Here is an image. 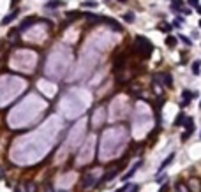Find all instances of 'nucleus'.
Segmentation results:
<instances>
[{"label": "nucleus", "mask_w": 201, "mask_h": 192, "mask_svg": "<svg viewBox=\"0 0 201 192\" xmlns=\"http://www.w3.org/2000/svg\"><path fill=\"white\" fill-rule=\"evenodd\" d=\"M136 51H139V53H143V57L145 58H148L150 55H152V51H154V46H152V42L147 39V37H141V36H138L136 37Z\"/></svg>", "instance_id": "f257e3e1"}, {"label": "nucleus", "mask_w": 201, "mask_h": 192, "mask_svg": "<svg viewBox=\"0 0 201 192\" xmlns=\"http://www.w3.org/2000/svg\"><path fill=\"white\" fill-rule=\"evenodd\" d=\"M187 129H185V132L182 134V141H187L189 138L192 136V132H194V120L192 118H187Z\"/></svg>", "instance_id": "f03ea898"}, {"label": "nucleus", "mask_w": 201, "mask_h": 192, "mask_svg": "<svg viewBox=\"0 0 201 192\" xmlns=\"http://www.w3.org/2000/svg\"><path fill=\"white\" fill-rule=\"evenodd\" d=\"M159 80H162V83H164L166 86H173V78H171V74H168V72H161V74H159Z\"/></svg>", "instance_id": "7ed1b4c3"}, {"label": "nucleus", "mask_w": 201, "mask_h": 192, "mask_svg": "<svg viewBox=\"0 0 201 192\" xmlns=\"http://www.w3.org/2000/svg\"><path fill=\"white\" fill-rule=\"evenodd\" d=\"M141 164H143V162H141V161H139V162H136V164H134L132 167H131V169H129V173H127V174H124V176H122V180H124V182H127V180H129V178H132V176H134V173H136V169H138V167H139V166H141Z\"/></svg>", "instance_id": "20e7f679"}, {"label": "nucleus", "mask_w": 201, "mask_h": 192, "mask_svg": "<svg viewBox=\"0 0 201 192\" xmlns=\"http://www.w3.org/2000/svg\"><path fill=\"white\" fill-rule=\"evenodd\" d=\"M192 95H194L192 92H189V90H183V92H182V101H183V102H182V106H187V104L191 102Z\"/></svg>", "instance_id": "39448f33"}, {"label": "nucleus", "mask_w": 201, "mask_h": 192, "mask_svg": "<svg viewBox=\"0 0 201 192\" xmlns=\"http://www.w3.org/2000/svg\"><path fill=\"white\" fill-rule=\"evenodd\" d=\"M62 5H64L62 0H49L48 4H46V7H48V9H58V7H62Z\"/></svg>", "instance_id": "423d86ee"}, {"label": "nucleus", "mask_w": 201, "mask_h": 192, "mask_svg": "<svg viewBox=\"0 0 201 192\" xmlns=\"http://www.w3.org/2000/svg\"><path fill=\"white\" fill-rule=\"evenodd\" d=\"M36 21H37L36 18H28V19H25V21H23L21 25H20V32H23V30H25V28H28V27H30V25H34V23H36Z\"/></svg>", "instance_id": "0eeeda50"}, {"label": "nucleus", "mask_w": 201, "mask_h": 192, "mask_svg": "<svg viewBox=\"0 0 201 192\" xmlns=\"http://www.w3.org/2000/svg\"><path fill=\"white\" fill-rule=\"evenodd\" d=\"M173 159H175V153H173V152H171V153H170V155L166 157V161H164V162H162V164H161V167H159V173H161V171H162V169H164L166 166H170V164H171V162H173Z\"/></svg>", "instance_id": "6e6552de"}, {"label": "nucleus", "mask_w": 201, "mask_h": 192, "mask_svg": "<svg viewBox=\"0 0 201 192\" xmlns=\"http://www.w3.org/2000/svg\"><path fill=\"white\" fill-rule=\"evenodd\" d=\"M16 16H18V11H13L11 14H7V16H5L4 19H2V25H9V23L13 21V19L16 18Z\"/></svg>", "instance_id": "1a4fd4ad"}, {"label": "nucleus", "mask_w": 201, "mask_h": 192, "mask_svg": "<svg viewBox=\"0 0 201 192\" xmlns=\"http://www.w3.org/2000/svg\"><path fill=\"white\" fill-rule=\"evenodd\" d=\"M83 185H85V189H87V187H94L95 182H94V178H92L90 174H87L85 178H83Z\"/></svg>", "instance_id": "9d476101"}, {"label": "nucleus", "mask_w": 201, "mask_h": 192, "mask_svg": "<svg viewBox=\"0 0 201 192\" xmlns=\"http://www.w3.org/2000/svg\"><path fill=\"white\" fill-rule=\"evenodd\" d=\"M199 71H201V62L196 60V62L192 63V74H194V76H199Z\"/></svg>", "instance_id": "9b49d317"}, {"label": "nucleus", "mask_w": 201, "mask_h": 192, "mask_svg": "<svg viewBox=\"0 0 201 192\" xmlns=\"http://www.w3.org/2000/svg\"><path fill=\"white\" fill-rule=\"evenodd\" d=\"M166 46H168V48H175V46H176V37L168 36L166 37Z\"/></svg>", "instance_id": "f8f14e48"}, {"label": "nucleus", "mask_w": 201, "mask_h": 192, "mask_svg": "<svg viewBox=\"0 0 201 192\" xmlns=\"http://www.w3.org/2000/svg\"><path fill=\"white\" fill-rule=\"evenodd\" d=\"M106 23H108V25H111V27L115 28V30L122 32V25H120V23H116V21H113V19H109V18L106 19Z\"/></svg>", "instance_id": "ddd939ff"}, {"label": "nucleus", "mask_w": 201, "mask_h": 192, "mask_svg": "<svg viewBox=\"0 0 201 192\" xmlns=\"http://www.w3.org/2000/svg\"><path fill=\"white\" fill-rule=\"evenodd\" d=\"M187 120V118H185V115H183V113H178V118H176V120H175V125H176V127H178V125H182L183 122Z\"/></svg>", "instance_id": "4468645a"}, {"label": "nucleus", "mask_w": 201, "mask_h": 192, "mask_svg": "<svg viewBox=\"0 0 201 192\" xmlns=\"http://www.w3.org/2000/svg\"><path fill=\"white\" fill-rule=\"evenodd\" d=\"M124 19H125V23H134V13H125Z\"/></svg>", "instance_id": "2eb2a0df"}, {"label": "nucleus", "mask_w": 201, "mask_h": 192, "mask_svg": "<svg viewBox=\"0 0 201 192\" xmlns=\"http://www.w3.org/2000/svg\"><path fill=\"white\" fill-rule=\"evenodd\" d=\"M83 7H92V9H94V7H97V2H95V0H85V2H83Z\"/></svg>", "instance_id": "dca6fc26"}, {"label": "nucleus", "mask_w": 201, "mask_h": 192, "mask_svg": "<svg viewBox=\"0 0 201 192\" xmlns=\"http://www.w3.org/2000/svg\"><path fill=\"white\" fill-rule=\"evenodd\" d=\"M180 41H182L185 46H192V41L189 39V37H185V36H180Z\"/></svg>", "instance_id": "f3484780"}, {"label": "nucleus", "mask_w": 201, "mask_h": 192, "mask_svg": "<svg viewBox=\"0 0 201 192\" xmlns=\"http://www.w3.org/2000/svg\"><path fill=\"white\" fill-rule=\"evenodd\" d=\"M27 192H37L36 183H27Z\"/></svg>", "instance_id": "a211bd4d"}, {"label": "nucleus", "mask_w": 201, "mask_h": 192, "mask_svg": "<svg viewBox=\"0 0 201 192\" xmlns=\"http://www.w3.org/2000/svg\"><path fill=\"white\" fill-rule=\"evenodd\" d=\"M76 16H80V13H78V11H72V13H67V18H69V19H76Z\"/></svg>", "instance_id": "6ab92c4d"}, {"label": "nucleus", "mask_w": 201, "mask_h": 192, "mask_svg": "<svg viewBox=\"0 0 201 192\" xmlns=\"http://www.w3.org/2000/svg\"><path fill=\"white\" fill-rule=\"evenodd\" d=\"M159 28H161V30H171V25H159Z\"/></svg>", "instance_id": "aec40b11"}, {"label": "nucleus", "mask_w": 201, "mask_h": 192, "mask_svg": "<svg viewBox=\"0 0 201 192\" xmlns=\"http://www.w3.org/2000/svg\"><path fill=\"white\" fill-rule=\"evenodd\" d=\"M129 187H132V185H124V187H120V189H118L116 192H125V190H127Z\"/></svg>", "instance_id": "412c9836"}, {"label": "nucleus", "mask_w": 201, "mask_h": 192, "mask_svg": "<svg viewBox=\"0 0 201 192\" xmlns=\"http://www.w3.org/2000/svg\"><path fill=\"white\" fill-rule=\"evenodd\" d=\"M187 2L191 5H194V7H198V5H199V2H198V0H187Z\"/></svg>", "instance_id": "4be33fe9"}, {"label": "nucleus", "mask_w": 201, "mask_h": 192, "mask_svg": "<svg viewBox=\"0 0 201 192\" xmlns=\"http://www.w3.org/2000/svg\"><path fill=\"white\" fill-rule=\"evenodd\" d=\"M166 189H168V187H166V185H162V187H161V190H159V192H166Z\"/></svg>", "instance_id": "5701e85b"}, {"label": "nucleus", "mask_w": 201, "mask_h": 192, "mask_svg": "<svg viewBox=\"0 0 201 192\" xmlns=\"http://www.w3.org/2000/svg\"><path fill=\"white\" fill-rule=\"evenodd\" d=\"M198 13H201V5H198Z\"/></svg>", "instance_id": "b1692460"}, {"label": "nucleus", "mask_w": 201, "mask_h": 192, "mask_svg": "<svg viewBox=\"0 0 201 192\" xmlns=\"http://www.w3.org/2000/svg\"><path fill=\"white\" fill-rule=\"evenodd\" d=\"M118 2H127V0H118Z\"/></svg>", "instance_id": "393cba45"}, {"label": "nucleus", "mask_w": 201, "mask_h": 192, "mask_svg": "<svg viewBox=\"0 0 201 192\" xmlns=\"http://www.w3.org/2000/svg\"><path fill=\"white\" fill-rule=\"evenodd\" d=\"M199 27H201V19H199Z\"/></svg>", "instance_id": "a878e982"}, {"label": "nucleus", "mask_w": 201, "mask_h": 192, "mask_svg": "<svg viewBox=\"0 0 201 192\" xmlns=\"http://www.w3.org/2000/svg\"><path fill=\"white\" fill-rule=\"evenodd\" d=\"M199 106H201V102H199Z\"/></svg>", "instance_id": "bb28decb"}, {"label": "nucleus", "mask_w": 201, "mask_h": 192, "mask_svg": "<svg viewBox=\"0 0 201 192\" xmlns=\"http://www.w3.org/2000/svg\"><path fill=\"white\" fill-rule=\"evenodd\" d=\"M60 192H64V190H60Z\"/></svg>", "instance_id": "cd10ccee"}]
</instances>
